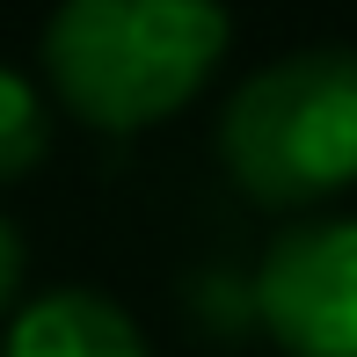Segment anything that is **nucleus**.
I'll list each match as a JSON object with an SVG mask.
<instances>
[{"label": "nucleus", "mask_w": 357, "mask_h": 357, "mask_svg": "<svg viewBox=\"0 0 357 357\" xmlns=\"http://www.w3.org/2000/svg\"><path fill=\"white\" fill-rule=\"evenodd\" d=\"M234 44L212 0H66L37 29L52 95L95 132H146L175 117Z\"/></svg>", "instance_id": "f257e3e1"}, {"label": "nucleus", "mask_w": 357, "mask_h": 357, "mask_svg": "<svg viewBox=\"0 0 357 357\" xmlns=\"http://www.w3.org/2000/svg\"><path fill=\"white\" fill-rule=\"evenodd\" d=\"M219 168L270 212L343 197L357 183V44L263 59L219 109Z\"/></svg>", "instance_id": "f03ea898"}, {"label": "nucleus", "mask_w": 357, "mask_h": 357, "mask_svg": "<svg viewBox=\"0 0 357 357\" xmlns=\"http://www.w3.org/2000/svg\"><path fill=\"white\" fill-rule=\"evenodd\" d=\"M255 321L284 357H357V212L270 234L255 263Z\"/></svg>", "instance_id": "7ed1b4c3"}, {"label": "nucleus", "mask_w": 357, "mask_h": 357, "mask_svg": "<svg viewBox=\"0 0 357 357\" xmlns=\"http://www.w3.org/2000/svg\"><path fill=\"white\" fill-rule=\"evenodd\" d=\"M0 357H153V343L102 284H44L8 314Z\"/></svg>", "instance_id": "20e7f679"}, {"label": "nucleus", "mask_w": 357, "mask_h": 357, "mask_svg": "<svg viewBox=\"0 0 357 357\" xmlns=\"http://www.w3.org/2000/svg\"><path fill=\"white\" fill-rule=\"evenodd\" d=\"M52 153V95L37 73L0 59V183H22Z\"/></svg>", "instance_id": "39448f33"}, {"label": "nucleus", "mask_w": 357, "mask_h": 357, "mask_svg": "<svg viewBox=\"0 0 357 357\" xmlns=\"http://www.w3.org/2000/svg\"><path fill=\"white\" fill-rule=\"evenodd\" d=\"M22 270H29V255H22V226L0 212V328H8V314L22 306Z\"/></svg>", "instance_id": "423d86ee"}]
</instances>
